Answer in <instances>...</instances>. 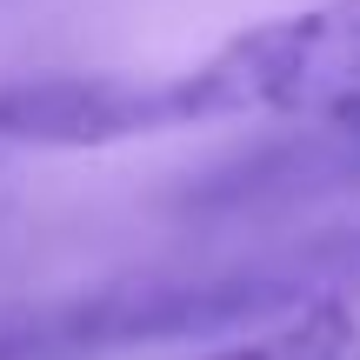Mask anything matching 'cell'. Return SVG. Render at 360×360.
<instances>
[{
  "instance_id": "cell-1",
  "label": "cell",
  "mask_w": 360,
  "mask_h": 360,
  "mask_svg": "<svg viewBox=\"0 0 360 360\" xmlns=\"http://www.w3.org/2000/svg\"><path fill=\"white\" fill-rule=\"evenodd\" d=\"M214 120L360 127V0L254 20L167 74H53L0 87V141L13 147H120Z\"/></svg>"
}]
</instances>
